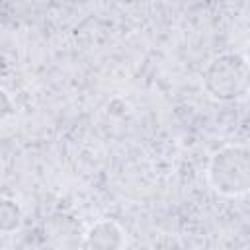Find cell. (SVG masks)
I'll list each match as a JSON object with an SVG mask.
<instances>
[{"label": "cell", "mask_w": 250, "mask_h": 250, "mask_svg": "<svg viewBox=\"0 0 250 250\" xmlns=\"http://www.w3.org/2000/svg\"><path fill=\"white\" fill-rule=\"evenodd\" d=\"M203 90L209 98L232 104L250 94V64L240 53H219L203 68Z\"/></svg>", "instance_id": "cell-1"}, {"label": "cell", "mask_w": 250, "mask_h": 250, "mask_svg": "<svg viewBox=\"0 0 250 250\" xmlns=\"http://www.w3.org/2000/svg\"><path fill=\"white\" fill-rule=\"evenodd\" d=\"M209 188L221 197H242L250 193V146L225 145L207 164Z\"/></svg>", "instance_id": "cell-2"}, {"label": "cell", "mask_w": 250, "mask_h": 250, "mask_svg": "<svg viewBox=\"0 0 250 250\" xmlns=\"http://www.w3.org/2000/svg\"><path fill=\"white\" fill-rule=\"evenodd\" d=\"M127 244L125 230L119 223L111 219H98L84 232L82 248L90 250H117Z\"/></svg>", "instance_id": "cell-3"}, {"label": "cell", "mask_w": 250, "mask_h": 250, "mask_svg": "<svg viewBox=\"0 0 250 250\" xmlns=\"http://www.w3.org/2000/svg\"><path fill=\"white\" fill-rule=\"evenodd\" d=\"M23 223V211L20 203L12 197H2L0 201V232L2 234H12L20 230Z\"/></svg>", "instance_id": "cell-4"}, {"label": "cell", "mask_w": 250, "mask_h": 250, "mask_svg": "<svg viewBox=\"0 0 250 250\" xmlns=\"http://www.w3.org/2000/svg\"><path fill=\"white\" fill-rule=\"evenodd\" d=\"M0 94H2V119L6 121L8 115L12 113V104H10V98H8V92L6 90H2Z\"/></svg>", "instance_id": "cell-5"}, {"label": "cell", "mask_w": 250, "mask_h": 250, "mask_svg": "<svg viewBox=\"0 0 250 250\" xmlns=\"http://www.w3.org/2000/svg\"><path fill=\"white\" fill-rule=\"evenodd\" d=\"M244 57H246V61H248V64H250V43H248L246 49H244Z\"/></svg>", "instance_id": "cell-6"}]
</instances>
